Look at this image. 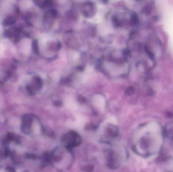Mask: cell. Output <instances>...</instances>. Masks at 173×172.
Listing matches in <instances>:
<instances>
[{"label": "cell", "instance_id": "cell-4", "mask_svg": "<svg viewBox=\"0 0 173 172\" xmlns=\"http://www.w3.org/2000/svg\"><path fill=\"white\" fill-rule=\"evenodd\" d=\"M21 129L25 134L33 137L40 136L44 131L40 121L32 116H26L22 119Z\"/></svg>", "mask_w": 173, "mask_h": 172}, {"label": "cell", "instance_id": "cell-2", "mask_svg": "<svg viewBox=\"0 0 173 172\" xmlns=\"http://www.w3.org/2000/svg\"><path fill=\"white\" fill-rule=\"evenodd\" d=\"M125 154L124 149L120 146L109 145L104 151L105 164L111 169L120 168L124 162Z\"/></svg>", "mask_w": 173, "mask_h": 172}, {"label": "cell", "instance_id": "cell-7", "mask_svg": "<svg viewBox=\"0 0 173 172\" xmlns=\"http://www.w3.org/2000/svg\"></svg>", "mask_w": 173, "mask_h": 172}, {"label": "cell", "instance_id": "cell-6", "mask_svg": "<svg viewBox=\"0 0 173 172\" xmlns=\"http://www.w3.org/2000/svg\"><path fill=\"white\" fill-rule=\"evenodd\" d=\"M170 128H167L166 130L167 135L171 138L173 139V125H169Z\"/></svg>", "mask_w": 173, "mask_h": 172}, {"label": "cell", "instance_id": "cell-1", "mask_svg": "<svg viewBox=\"0 0 173 172\" xmlns=\"http://www.w3.org/2000/svg\"><path fill=\"white\" fill-rule=\"evenodd\" d=\"M49 157L50 164L59 172H67L74 163V155L73 150L62 145L54 148L49 153Z\"/></svg>", "mask_w": 173, "mask_h": 172}, {"label": "cell", "instance_id": "cell-3", "mask_svg": "<svg viewBox=\"0 0 173 172\" xmlns=\"http://www.w3.org/2000/svg\"><path fill=\"white\" fill-rule=\"evenodd\" d=\"M120 130L117 125L113 123H107L100 126L98 130L99 142L107 145H112L118 138Z\"/></svg>", "mask_w": 173, "mask_h": 172}, {"label": "cell", "instance_id": "cell-5", "mask_svg": "<svg viewBox=\"0 0 173 172\" xmlns=\"http://www.w3.org/2000/svg\"><path fill=\"white\" fill-rule=\"evenodd\" d=\"M82 143V137L76 131H68L61 137V145L71 150L79 146Z\"/></svg>", "mask_w": 173, "mask_h": 172}]
</instances>
